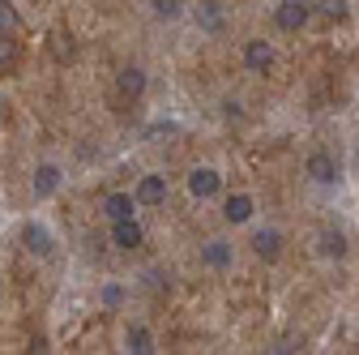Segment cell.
<instances>
[{"label": "cell", "mask_w": 359, "mask_h": 355, "mask_svg": "<svg viewBox=\"0 0 359 355\" xmlns=\"http://www.w3.org/2000/svg\"><path fill=\"white\" fill-rule=\"evenodd\" d=\"M142 240H146V232L137 227V218H120V223H111V244L116 248L133 253V248H142Z\"/></svg>", "instance_id": "7c38bea8"}, {"label": "cell", "mask_w": 359, "mask_h": 355, "mask_svg": "<svg viewBox=\"0 0 359 355\" xmlns=\"http://www.w3.org/2000/svg\"><path fill=\"white\" fill-rule=\"evenodd\" d=\"M124 351H128V355H150V351H154V334H150L146 326H128V330H124Z\"/></svg>", "instance_id": "9a60e30c"}, {"label": "cell", "mask_w": 359, "mask_h": 355, "mask_svg": "<svg viewBox=\"0 0 359 355\" xmlns=\"http://www.w3.org/2000/svg\"><path fill=\"white\" fill-rule=\"evenodd\" d=\"M321 253L334 257V261H342L346 257V236L342 232H321Z\"/></svg>", "instance_id": "2e32d148"}, {"label": "cell", "mask_w": 359, "mask_h": 355, "mask_svg": "<svg viewBox=\"0 0 359 355\" xmlns=\"http://www.w3.org/2000/svg\"><path fill=\"white\" fill-rule=\"evenodd\" d=\"M133 193H137V201H142V206H163V201H167V175H158V171L142 175Z\"/></svg>", "instance_id": "30bf717a"}, {"label": "cell", "mask_w": 359, "mask_h": 355, "mask_svg": "<svg viewBox=\"0 0 359 355\" xmlns=\"http://www.w3.org/2000/svg\"><path fill=\"white\" fill-rule=\"evenodd\" d=\"M116 86H120V95L124 99H142L146 95V69H120V77H116Z\"/></svg>", "instance_id": "5bb4252c"}, {"label": "cell", "mask_w": 359, "mask_h": 355, "mask_svg": "<svg viewBox=\"0 0 359 355\" xmlns=\"http://www.w3.org/2000/svg\"><path fill=\"white\" fill-rule=\"evenodd\" d=\"M193 22H197L201 34H222L227 30V13H222L218 0H201V5L193 9Z\"/></svg>", "instance_id": "5b68a950"}, {"label": "cell", "mask_w": 359, "mask_h": 355, "mask_svg": "<svg viewBox=\"0 0 359 355\" xmlns=\"http://www.w3.org/2000/svg\"><path fill=\"white\" fill-rule=\"evenodd\" d=\"M304 175H308L312 185H325V189H330V185H338V163H334L325 150H312V154L304 159Z\"/></svg>", "instance_id": "6da1fadb"}, {"label": "cell", "mask_w": 359, "mask_h": 355, "mask_svg": "<svg viewBox=\"0 0 359 355\" xmlns=\"http://www.w3.org/2000/svg\"><path fill=\"white\" fill-rule=\"evenodd\" d=\"M154 13L158 18H180V0H154Z\"/></svg>", "instance_id": "d6986e66"}, {"label": "cell", "mask_w": 359, "mask_h": 355, "mask_svg": "<svg viewBox=\"0 0 359 355\" xmlns=\"http://www.w3.org/2000/svg\"><path fill=\"white\" fill-rule=\"evenodd\" d=\"M201 265H205V270H231V265H236V248L227 240H205L201 244Z\"/></svg>", "instance_id": "ba28073f"}, {"label": "cell", "mask_w": 359, "mask_h": 355, "mask_svg": "<svg viewBox=\"0 0 359 355\" xmlns=\"http://www.w3.org/2000/svg\"><path fill=\"white\" fill-rule=\"evenodd\" d=\"M124 295H128L124 283H103V287H99V304H103V308H120Z\"/></svg>", "instance_id": "e0dca14e"}, {"label": "cell", "mask_w": 359, "mask_h": 355, "mask_svg": "<svg viewBox=\"0 0 359 355\" xmlns=\"http://www.w3.org/2000/svg\"><path fill=\"white\" fill-rule=\"evenodd\" d=\"M274 48H269V39H248L244 43V65H248V73H269L274 69Z\"/></svg>", "instance_id": "8992f818"}, {"label": "cell", "mask_w": 359, "mask_h": 355, "mask_svg": "<svg viewBox=\"0 0 359 355\" xmlns=\"http://www.w3.org/2000/svg\"><path fill=\"white\" fill-rule=\"evenodd\" d=\"M189 193H193L197 201L218 197V193H222V175H218L214 167H193V171H189Z\"/></svg>", "instance_id": "3957f363"}, {"label": "cell", "mask_w": 359, "mask_h": 355, "mask_svg": "<svg viewBox=\"0 0 359 355\" xmlns=\"http://www.w3.org/2000/svg\"><path fill=\"white\" fill-rule=\"evenodd\" d=\"M252 214H257V201H252V193H231L227 201H222V218H227L231 227H244V223H252Z\"/></svg>", "instance_id": "52a82bcc"}, {"label": "cell", "mask_w": 359, "mask_h": 355, "mask_svg": "<svg viewBox=\"0 0 359 355\" xmlns=\"http://www.w3.org/2000/svg\"><path fill=\"white\" fill-rule=\"evenodd\" d=\"M13 56H18V52H13V43H9L5 34H0V69H5V65H13Z\"/></svg>", "instance_id": "ffe728a7"}, {"label": "cell", "mask_w": 359, "mask_h": 355, "mask_svg": "<svg viewBox=\"0 0 359 355\" xmlns=\"http://www.w3.org/2000/svg\"><path fill=\"white\" fill-rule=\"evenodd\" d=\"M5 30H18V13L5 5V0H0V34H5Z\"/></svg>", "instance_id": "ac0fdd59"}, {"label": "cell", "mask_w": 359, "mask_h": 355, "mask_svg": "<svg viewBox=\"0 0 359 355\" xmlns=\"http://www.w3.org/2000/svg\"><path fill=\"white\" fill-rule=\"evenodd\" d=\"M308 5L304 0H283V5H274V26L278 30H287V34H295V30H304L308 26Z\"/></svg>", "instance_id": "7a4b0ae2"}, {"label": "cell", "mask_w": 359, "mask_h": 355, "mask_svg": "<svg viewBox=\"0 0 359 355\" xmlns=\"http://www.w3.org/2000/svg\"><path fill=\"white\" fill-rule=\"evenodd\" d=\"M60 185H65V171H60L56 163H39V167H34V175H30L34 197H56V193H60Z\"/></svg>", "instance_id": "277c9868"}, {"label": "cell", "mask_w": 359, "mask_h": 355, "mask_svg": "<svg viewBox=\"0 0 359 355\" xmlns=\"http://www.w3.org/2000/svg\"><path fill=\"white\" fill-rule=\"evenodd\" d=\"M252 253L261 261H278L283 257V232L278 227H257L252 232Z\"/></svg>", "instance_id": "9c48e42d"}, {"label": "cell", "mask_w": 359, "mask_h": 355, "mask_svg": "<svg viewBox=\"0 0 359 355\" xmlns=\"http://www.w3.org/2000/svg\"><path fill=\"white\" fill-rule=\"evenodd\" d=\"M137 210H142L137 193H107V197H103V214L111 218V223H120V218H133Z\"/></svg>", "instance_id": "8fae6325"}, {"label": "cell", "mask_w": 359, "mask_h": 355, "mask_svg": "<svg viewBox=\"0 0 359 355\" xmlns=\"http://www.w3.org/2000/svg\"><path fill=\"white\" fill-rule=\"evenodd\" d=\"M22 244H26L34 257H48V253H52V232L43 227V223H26V227H22Z\"/></svg>", "instance_id": "4fadbf2b"}, {"label": "cell", "mask_w": 359, "mask_h": 355, "mask_svg": "<svg viewBox=\"0 0 359 355\" xmlns=\"http://www.w3.org/2000/svg\"><path fill=\"white\" fill-rule=\"evenodd\" d=\"M304 5H312V0H304Z\"/></svg>", "instance_id": "44dd1931"}]
</instances>
